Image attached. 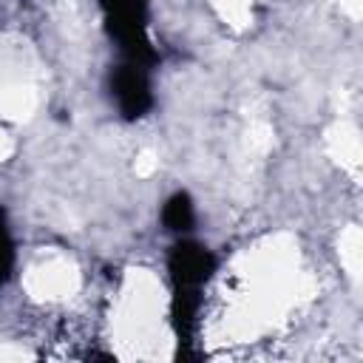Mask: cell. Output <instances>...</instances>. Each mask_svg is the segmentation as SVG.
Returning <instances> with one entry per match:
<instances>
[{
    "label": "cell",
    "instance_id": "obj_1",
    "mask_svg": "<svg viewBox=\"0 0 363 363\" xmlns=\"http://www.w3.org/2000/svg\"><path fill=\"white\" fill-rule=\"evenodd\" d=\"M167 269H170V284H173L170 318H173L179 343L187 349L193 343V332H196L201 286L216 272V255L196 241H179V244H173V250L167 255Z\"/></svg>",
    "mask_w": 363,
    "mask_h": 363
},
{
    "label": "cell",
    "instance_id": "obj_2",
    "mask_svg": "<svg viewBox=\"0 0 363 363\" xmlns=\"http://www.w3.org/2000/svg\"><path fill=\"white\" fill-rule=\"evenodd\" d=\"M105 28L116 40L119 51L130 62L153 65L159 57L147 40V0H99Z\"/></svg>",
    "mask_w": 363,
    "mask_h": 363
},
{
    "label": "cell",
    "instance_id": "obj_3",
    "mask_svg": "<svg viewBox=\"0 0 363 363\" xmlns=\"http://www.w3.org/2000/svg\"><path fill=\"white\" fill-rule=\"evenodd\" d=\"M111 94L116 99V108L125 119H139L153 108V91H150V77L147 65L122 60L111 71Z\"/></svg>",
    "mask_w": 363,
    "mask_h": 363
},
{
    "label": "cell",
    "instance_id": "obj_4",
    "mask_svg": "<svg viewBox=\"0 0 363 363\" xmlns=\"http://www.w3.org/2000/svg\"><path fill=\"white\" fill-rule=\"evenodd\" d=\"M162 221H164V227L173 230V233L190 230L193 221H196L190 196H187V193H173V196L164 201V207H162Z\"/></svg>",
    "mask_w": 363,
    "mask_h": 363
},
{
    "label": "cell",
    "instance_id": "obj_5",
    "mask_svg": "<svg viewBox=\"0 0 363 363\" xmlns=\"http://www.w3.org/2000/svg\"><path fill=\"white\" fill-rule=\"evenodd\" d=\"M14 269V241L9 233V221H6V210L0 207V286L11 278Z\"/></svg>",
    "mask_w": 363,
    "mask_h": 363
}]
</instances>
